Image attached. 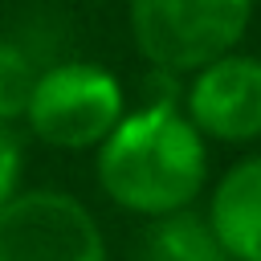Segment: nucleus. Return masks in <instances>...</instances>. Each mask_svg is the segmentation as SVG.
<instances>
[{
  "label": "nucleus",
  "mask_w": 261,
  "mask_h": 261,
  "mask_svg": "<svg viewBox=\"0 0 261 261\" xmlns=\"http://www.w3.org/2000/svg\"><path fill=\"white\" fill-rule=\"evenodd\" d=\"M20 179H24V143L8 122H0V208L20 192Z\"/></svg>",
  "instance_id": "nucleus-9"
},
{
  "label": "nucleus",
  "mask_w": 261,
  "mask_h": 261,
  "mask_svg": "<svg viewBox=\"0 0 261 261\" xmlns=\"http://www.w3.org/2000/svg\"><path fill=\"white\" fill-rule=\"evenodd\" d=\"M184 114L208 143L245 147L261 139V57L224 53L192 73L179 94Z\"/></svg>",
  "instance_id": "nucleus-5"
},
{
  "label": "nucleus",
  "mask_w": 261,
  "mask_h": 261,
  "mask_svg": "<svg viewBox=\"0 0 261 261\" xmlns=\"http://www.w3.org/2000/svg\"><path fill=\"white\" fill-rule=\"evenodd\" d=\"M102 196L143 220L196 208L208 188V139L192 126L179 98H147L94 151Z\"/></svg>",
  "instance_id": "nucleus-1"
},
{
  "label": "nucleus",
  "mask_w": 261,
  "mask_h": 261,
  "mask_svg": "<svg viewBox=\"0 0 261 261\" xmlns=\"http://www.w3.org/2000/svg\"><path fill=\"white\" fill-rule=\"evenodd\" d=\"M126 90L98 61H57L37 73L24 106V126L53 151H98L122 122Z\"/></svg>",
  "instance_id": "nucleus-3"
},
{
  "label": "nucleus",
  "mask_w": 261,
  "mask_h": 261,
  "mask_svg": "<svg viewBox=\"0 0 261 261\" xmlns=\"http://www.w3.org/2000/svg\"><path fill=\"white\" fill-rule=\"evenodd\" d=\"M37 65L29 57V49L12 37H0V122H20L24 118V106H29V94L37 86Z\"/></svg>",
  "instance_id": "nucleus-8"
},
{
  "label": "nucleus",
  "mask_w": 261,
  "mask_h": 261,
  "mask_svg": "<svg viewBox=\"0 0 261 261\" xmlns=\"http://www.w3.org/2000/svg\"><path fill=\"white\" fill-rule=\"evenodd\" d=\"M130 41L155 73L192 77L232 53L253 20V0H130Z\"/></svg>",
  "instance_id": "nucleus-2"
},
{
  "label": "nucleus",
  "mask_w": 261,
  "mask_h": 261,
  "mask_svg": "<svg viewBox=\"0 0 261 261\" xmlns=\"http://www.w3.org/2000/svg\"><path fill=\"white\" fill-rule=\"evenodd\" d=\"M204 220L228 261H261V155H245L216 175Z\"/></svg>",
  "instance_id": "nucleus-6"
},
{
  "label": "nucleus",
  "mask_w": 261,
  "mask_h": 261,
  "mask_svg": "<svg viewBox=\"0 0 261 261\" xmlns=\"http://www.w3.org/2000/svg\"><path fill=\"white\" fill-rule=\"evenodd\" d=\"M130 261H228V257L220 253L204 212L188 208L175 216L147 220Z\"/></svg>",
  "instance_id": "nucleus-7"
},
{
  "label": "nucleus",
  "mask_w": 261,
  "mask_h": 261,
  "mask_svg": "<svg viewBox=\"0 0 261 261\" xmlns=\"http://www.w3.org/2000/svg\"><path fill=\"white\" fill-rule=\"evenodd\" d=\"M0 261H110V249L73 192L20 188L0 208Z\"/></svg>",
  "instance_id": "nucleus-4"
},
{
  "label": "nucleus",
  "mask_w": 261,
  "mask_h": 261,
  "mask_svg": "<svg viewBox=\"0 0 261 261\" xmlns=\"http://www.w3.org/2000/svg\"><path fill=\"white\" fill-rule=\"evenodd\" d=\"M253 4H261V0H253Z\"/></svg>",
  "instance_id": "nucleus-10"
}]
</instances>
